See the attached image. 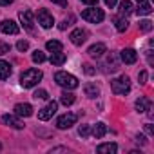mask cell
Instances as JSON below:
<instances>
[{
	"label": "cell",
	"instance_id": "cell-1",
	"mask_svg": "<svg viewBox=\"0 0 154 154\" xmlns=\"http://www.w3.org/2000/svg\"><path fill=\"white\" fill-rule=\"evenodd\" d=\"M40 80H42V71H38V69H27V71H24L22 76H20V85H22L24 89H31V87H35Z\"/></svg>",
	"mask_w": 154,
	"mask_h": 154
},
{
	"label": "cell",
	"instance_id": "cell-2",
	"mask_svg": "<svg viewBox=\"0 0 154 154\" xmlns=\"http://www.w3.org/2000/svg\"><path fill=\"white\" fill-rule=\"evenodd\" d=\"M54 82L58 85L65 87V89H76V87H78V80H76V76H72V74H69L65 71H60V72L54 74Z\"/></svg>",
	"mask_w": 154,
	"mask_h": 154
},
{
	"label": "cell",
	"instance_id": "cell-3",
	"mask_svg": "<svg viewBox=\"0 0 154 154\" xmlns=\"http://www.w3.org/2000/svg\"><path fill=\"white\" fill-rule=\"evenodd\" d=\"M111 87H112V93L114 94H127L131 91V80H129V76H120V78L112 80L111 82Z\"/></svg>",
	"mask_w": 154,
	"mask_h": 154
},
{
	"label": "cell",
	"instance_id": "cell-4",
	"mask_svg": "<svg viewBox=\"0 0 154 154\" xmlns=\"http://www.w3.org/2000/svg\"><path fill=\"white\" fill-rule=\"evenodd\" d=\"M103 11L102 9H98V8H93V9H85L84 13H82V18L84 20H87V22H93V24H100L102 20H103Z\"/></svg>",
	"mask_w": 154,
	"mask_h": 154
},
{
	"label": "cell",
	"instance_id": "cell-5",
	"mask_svg": "<svg viewBox=\"0 0 154 154\" xmlns=\"http://www.w3.org/2000/svg\"><path fill=\"white\" fill-rule=\"evenodd\" d=\"M76 120H78V116H76L74 112H67V114H62L58 120H56V127L58 129H69L76 123Z\"/></svg>",
	"mask_w": 154,
	"mask_h": 154
},
{
	"label": "cell",
	"instance_id": "cell-6",
	"mask_svg": "<svg viewBox=\"0 0 154 154\" xmlns=\"http://www.w3.org/2000/svg\"><path fill=\"white\" fill-rule=\"evenodd\" d=\"M56 109H58V103H56V102H49L44 109H40V111H38V118H40L42 122H45V120L53 118V114L56 112Z\"/></svg>",
	"mask_w": 154,
	"mask_h": 154
},
{
	"label": "cell",
	"instance_id": "cell-7",
	"mask_svg": "<svg viewBox=\"0 0 154 154\" xmlns=\"http://www.w3.org/2000/svg\"><path fill=\"white\" fill-rule=\"evenodd\" d=\"M38 24H40L42 27L49 29V27H53L54 18H53V15H51L47 9H40V11H38Z\"/></svg>",
	"mask_w": 154,
	"mask_h": 154
},
{
	"label": "cell",
	"instance_id": "cell-8",
	"mask_svg": "<svg viewBox=\"0 0 154 154\" xmlns=\"http://www.w3.org/2000/svg\"><path fill=\"white\" fill-rule=\"evenodd\" d=\"M20 22H22V26L27 29V31H31L33 29V26H35V18H33V13L29 11V9H26V11H20Z\"/></svg>",
	"mask_w": 154,
	"mask_h": 154
},
{
	"label": "cell",
	"instance_id": "cell-9",
	"mask_svg": "<svg viewBox=\"0 0 154 154\" xmlns=\"http://www.w3.org/2000/svg\"><path fill=\"white\" fill-rule=\"evenodd\" d=\"M0 31H2L4 35H18V26L13 22V20H4L2 24H0Z\"/></svg>",
	"mask_w": 154,
	"mask_h": 154
},
{
	"label": "cell",
	"instance_id": "cell-10",
	"mask_svg": "<svg viewBox=\"0 0 154 154\" xmlns=\"http://www.w3.org/2000/svg\"><path fill=\"white\" fill-rule=\"evenodd\" d=\"M69 38H71V42H72L74 45H82V44L87 40V31H84V29H74Z\"/></svg>",
	"mask_w": 154,
	"mask_h": 154
},
{
	"label": "cell",
	"instance_id": "cell-11",
	"mask_svg": "<svg viewBox=\"0 0 154 154\" xmlns=\"http://www.w3.org/2000/svg\"><path fill=\"white\" fill-rule=\"evenodd\" d=\"M15 114L17 116H24V118H29L33 114V107L29 103H17L15 105Z\"/></svg>",
	"mask_w": 154,
	"mask_h": 154
},
{
	"label": "cell",
	"instance_id": "cell-12",
	"mask_svg": "<svg viewBox=\"0 0 154 154\" xmlns=\"http://www.w3.org/2000/svg\"><path fill=\"white\" fill-rule=\"evenodd\" d=\"M2 123L9 125V127H13V129H24V123H22L17 116H13V114H4V116H2Z\"/></svg>",
	"mask_w": 154,
	"mask_h": 154
},
{
	"label": "cell",
	"instance_id": "cell-13",
	"mask_svg": "<svg viewBox=\"0 0 154 154\" xmlns=\"http://www.w3.org/2000/svg\"><path fill=\"white\" fill-rule=\"evenodd\" d=\"M136 2H138L136 13H138L140 17H145V15H150V13H152V8H150V4H149V0H136Z\"/></svg>",
	"mask_w": 154,
	"mask_h": 154
},
{
	"label": "cell",
	"instance_id": "cell-14",
	"mask_svg": "<svg viewBox=\"0 0 154 154\" xmlns=\"http://www.w3.org/2000/svg\"><path fill=\"white\" fill-rule=\"evenodd\" d=\"M107 51V47H105V44H94V45H91L89 47V56H93V58H100V56H103V53Z\"/></svg>",
	"mask_w": 154,
	"mask_h": 154
},
{
	"label": "cell",
	"instance_id": "cell-15",
	"mask_svg": "<svg viewBox=\"0 0 154 154\" xmlns=\"http://www.w3.org/2000/svg\"><path fill=\"white\" fill-rule=\"evenodd\" d=\"M136 60H138V54H136L134 49H123V51H122V62H125V63H134Z\"/></svg>",
	"mask_w": 154,
	"mask_h": 154
},
{
	"label": "cell",
	"instance_id": "cell-16",
	"mask_svg": "<svg viewBox=\"0 0 154 154\" xmlns=\"http://www.w3.org/2000/svg\"><path fill=\"white\" fill-rule=\"evenodd\" d=\"M136 111H138V112L150 111V100H149V98H145V96L138 98V100H136Z\"/></svg>",
	"mask_w": 154,
	"mask_h": 154
},
{
	"label": "cell",
	"instance_id": "cell-17",
	"mask_svg": "<svg viewBox=\"0 0 154 154\" xmlns=\"http://www.w3.org/2000/svg\"><path fill=\"white\" fill-rule=\"evenodd\" d=\"M116 150H118L116 143H102L96 149V152H100V154H114Z\"/></svg>",
	"mask_w": 154,
	"mask_h": 154
},
{
	"label": "cell",
	"instance_id": "cell-18",
	"mask_svg": "<svg viewBox=\"0 0 154 154\" xmlns=\"http://www.w3.org/2000/svg\"><path fill=\"white\" fill-rule=\"evenodd\" d=\"M132 13V2L131 0H123L120 4V17H129Z\"/></svg>",
	"mask_w": 154,
	"mask_h": 154
},
{
	"label": "cell",
	"instance_id": "cell-19",
	"mask_svg": "<svg viewBox=\"0 0 154 154\" xmlns=\"http://www.w3.org/2000/svg\"><path fill=\"white\" fill-rule=\"evenodd\" d=\"M9 76H11V65L8 62H4V60H0V78L6 80Z\"/></svg>",
	"mask_w": 154,
	"mask_h": 154
},
{
	"label": "cell",
	"instance_id": "cell-20",
	"mask_svg": "<svg viewBox=\"0 0 154 154\" xmlns=\"http://www.w3.org/2000/svg\"><path fill=\"white\" fill-rule=\"evenodd\" d=\"M84 93H85L87 98H96V96L100 94V89H98L94 84H87V85L84 87Z\"/></svg>",
	"mask_w": 154,
	"mask_h": 154
},
{
	"label": "cell",
	"instance_id": "cell-21",
	"mask_svg": "<svg viewBox=\"0 0 154 154\" xmlns=\"http://www.w3.org/2000/svg\"><path fill=\"white\" fill-rule=\"evenodd\" d=\"M105 132H107V125H105V123H102V122H100V123H96V125H94V129H93V134H94V138H98V140H100V138H103V136H105Z\"/></svg>",
	"mask_w": 154,
	"mask_h": 154
},
{
	"label": "cell",
	"instance_id": "cell-22",
	"mask_svg": "<svg viewBox=\"0 0 154 154\" xmlns=\"http://www.w3.org/2000/svg\"><path fill=\"white\" fill-rule=\"evenodd\" d=\"M114 24H116V29H118L120 33H123V31L129 27V22H127L125 17H116V18H114Z\"/></svg>",
	"mask_w": 154,
	"mask_h": 154
},
{
	"label": "cell",
	"instance_id": "cell-23",
	"mask_svg": "<svg viewBox=\"0 0 154 154\" xmlns=\"http://www.w3.org/2000/svg\"><path fill=\"white\" fill-rule=\"evenodd\" d=\"M45 47H47V51H51V53H60V51L63 49V45H62L58 40H49V42L45 44Z\"/></svg>",
	"mask_w": 154,
	"mask_h": 154
},
{
	"label": "cell",
	"instance_id": "cell-24",
	"mask_svg": "<svg viewBox=\"0 0 154 154\" xmlns=\"http://www.w3.org/2000/svg\"><path fill=\"white\" fill-rule=\"evenodd\" d=\"M65 60H67V56L60 51V53H53V56H51V63L53 65H62V63H65Z\"/></svg>",
	"mask_w": 154,
	"mask_h": 154
},
{
	"label": "cell",
	"instance_id": "cell-25",
	"mask_svg": "<svg viewBox=\"0 0 154 154\" xmlns=\"http://www.w3.org/2000/svg\"><path fill=\"white\" fill-rule=\"evenodd\" d=\"M74 100H76V98H74V94H72V93H67V91H63V93H62V96H60V102H62L65 107H67V105H72V103H74Z\"/></svg>",
	"mask_w": 154,
	"mask_h": 154
},
{
	"label": "cell",
	"instance_id": "cell-26",
	"mask_svg": "<svg viewBox=\"0 0 154 154\" xmlns=\"http://www.w3.org/2000/svg\"><path fill=\"white\" fill-rule=\"evenodd\" d=\"M150 29H152V22L150 20H140V31L149 33Z\"/></svg>",
	"mask_w": 154,
	"mask_h": 154
},
{
	"label": "cell",
	"instance_id": "cell-27",
	"mask_svg": "<svg viewBox=\"0 0 154 154\" xmlns=\"http://www.w3.org/2000/svg\"><path fill=\"white\" fill-rule=\"evenodd\" d=\"M33 62H35V63H42V62H45V54H44L42 51H35V53H33Z\"/></svg>",
	"mask_w": 154,
	"mask_h": 154
},
{
	"label": "cell",
	"instance_id": "cell-28",
	"mask_svg": "<svg viewBox=\"0 0 154 154\" xmlns=\"http://www.w3.org/2000/svg\"><path fill=\"white\" fill-rule=\"evenodd\" d=\"M33 98H35V100H47V98H49V94H47V91H44V89H38V91L33 94Z\"/></svg>",
	"mask_w": 154,
	"mask_h": 154
},
{
	"label": "cell",
	"instance_id": "cell-29",
	"mask_svg": "<svg viewBox=\"0 0 154 154\" xmlns=\"http://www.w3.org/2000/svg\"><path fill=\"white\" fill-rule=\"evenodd\" d=\"M78 134H80L82 138H87V136L91 134V127H89V125H82V127L78 129Z\"/></svg>",
	"mask_w": 154,
	"mask_h": 154
},
{
	"label": "cell",
	"instance_id": "cell-30",
	"mask_svg": "<svg viewBox=\"0 0 154 154\" xmlns=\"http://www.w3.org/2000/svg\"><path fill=\"white\" fill-rule=\"evenodd\" d=\"M17 49H18V51H22V53H24V51H27V49H29V44H27V42H26V40H20V42H18V44H17Z\"/></svg>",
	"mask_w": 154,
	"mask_h": 154
},
{
	"label": "cell",
	"instance_id": "cell-31",
	"mask_svg": "<svg viewBox=\"0 0 154 154\" xmlns=\"http://www.w3.org/2000/svg\"><path fill=\"white\" fill-rule=\"evenodd\" d=\"M72 20H74V18H72V17H69V18L62 20V24H60L58 27H60V29H67V26H71V24H72Z\"/></svg>",
	"mask_w": 154,
	"mask_h": 154
},
{
	"label": "cell",
	"instance_id": "cell-32",
	"mask_svg": "<svg viewBox=\"0 0 154 154\" xmlns=\"http://www.w3.org/2000/svg\"><path fill=\"white\" fill-rule=\"evenodd\" d=\"M9 49H11V47H9V44H4V42L0 44V54H6V53H9Z\"/></svg>",
	"mask_w": 154,
	"mask_h": 154
},
{
	"label": "cell",
	"instance_id": "cell-33",
	"mask_svg": "<svg viewBox=\"0 0 154 154\" xmlns=\"http://www.w3.org/2000/svg\"><path fill=\"white\" fill-rule=\"evenodd\" d=\"M138 80H140V84H147V71H141L138 74Z\"/></svg>",
	"mask_w": 154,
	"mask_h": 154
},
{
	"label": "cell",
	"instance_id": "cell-34",
	"mask_svg": "<svg viewBox=\"0 0 154 154\" xmlns=\"http://www.w3.org/2000/svg\"><path fill=\"white\" fill-rule=\"evenodd\" d=\"M136 141H138L140 145H145V143H147V140H145V136H141V134H138V136H136Z\"/></svg>",
	"mask_w": 154,
	"mask_h": 154
},
{
	"label": "cell",
	"instance_id": "cell-35",
	"mask_svg": "<svg viewBox=\"0 0 154 154\" xmlns=\"http://www.w3.org/2000/svg\"><path fill=\"white\" fill-rule=\"evenodd\" d=\"M103 2H105V6H109V8H114L118 0H103Z\"/></svg>",
	"mask_w": 154,
	"mask_h": 154
},
{
	"label": "cell",
	"instance_id": "cell-36",
	"mask_svg": "<svg viewBox=\"0 0 154 154\" xmlns=\"http://www.w3.org/2000/svg\"><path fill=\"white\" fill-rule=\"evenodd\" d=\"M84 71H85L87 74H94V69H93L91 65H84Z\"/></svg>",
	"mask_w": 154,
	"mask_h": 154
},
{
	"label": "cell",
	"instance_id": "cell-37",
	"mask_svg": "<svg viewBox=\"0 0 154 154\" xmlns=\"http://www.w3.org/2000/svg\"><path fill=\"white\" fill-rule=\"evenodd\" d=\"M84 4H87V6H96L98 4V0H82Z\"/></svg>",
	"mask_w": 154,
	"mask_h": 154
},
{
	"label": "cell",
	"instance_id": "cell-38",
	"mask_svg": "<svg viewBox=\"0 0 154 154\" xmlns=\"http://www.w3.org/2000/svg\"><path fill=\"white\" fill-rule=\"evenodd\" d=\"M145 132H147V134H152V132H154V129H152V125H150V123H147V125H145Z\"/></svg>",
	"mask_w": 154,
	"mask_h": 154
},
{
	"label": "cell",
	"instance_id": "cell-39",
	"mask_svg": "<svg viewBox=\"0 0 154 154\" xmlns=\"http://www.w3.org/2000/svg\"><path fill=\"white\" fill-rule=\"evenodd\" d=\"M13 0H0V6H9Z\"/></svg>",
	"mask_w": 154,
	"mask_h": 154
},
{
	"label": "cell",
	"instance_id": "cell-40",
	"mask_svg": "<svg viewBox=\"0 0 154 154\" xmlns=\"http://www.w3.org/2000/svg\"><path fill=\"white\" fill-rule=\"evenodd\" d=\"M53 2H56V4H60V6H65V4H67L65 0H53Z\"/></svg>",
	"mask_w": 154,
	"mask_h": 154
},
{
	"label": "cell",
	"instance_id": "cell-41",
	"mask_svg": "<svg viewBox=\"0 0 154 154\" xmlns=\"http://www.w3.org/2000/svg\"><path fill=\"white\" fill-rule=\"evenodd\" d=\"M0 150H2V145H0Z\"/></svg>",
	"mask_w": 154,
	"mask_h": 154
}]
</instances>
